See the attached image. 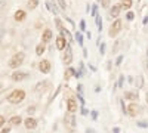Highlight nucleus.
Returning <instances> with one entry per match:
<instances>
[{
  "label": "nucleus",
  "instance_id": "nucleus-22",
  "mask_svg": "<svg viewBox=\"0 0 148 133\" xmlns=\"http://www.w3.org/2000/svg\"><path fill=\"white\" fill-rule=\"evenodd\" d=\"M76 72H77V71L74 70L73 67H68V70L65 71V80H70L71 76H76Z\"/></svg>",
  "mask_w": 148,
  "mask_h": 133
},
{
  "label": "nucleus",
  "instance_id": "nucleus-45",
  "mask_svg": "<svg viewBox=\"0 0 148 133\" xmlns=\"http://www.w3.org/2000/svg\"><path fill=\"white\" fill-rule=\"evenodd\" d=\"M113 133H120V129H119V127H114V129H113Z\"/></svg>",
  "mask_w": 148,
  "mask_h": 133
},
{
  "label": "nucleus",
  "instance_id": "nucleus-19",
  "mask_svg": "<svg viewBox=\"0 0 148 133\" xmlns=\"http://www.w3.org/2000/svg\"><path fill=\"white\" fill-rule=\"evenodd\" d=\"M45 49H46V44L39 43V44H37V47H36V55H37V56H42V55L45 53Z\"/></svg>",
  "mask_w": 148,
  "mask_h": 133
},
{
  "label": "nucleus",
  "instance_id": "nucleus-24",
  "mask_svg": "<svg viewBox=\"0 0 148 133\" xmlns=\"http://www.w3.org/2000/svg\"><path fill=\"white\" fill-rule=\"evenodd\" d=\"M102 18L99 16V15H96V19H95V22H96V25H98V30H99V33L102 31V21H101Z\"/></svg>",
  "mask_w": 148,
  "mask_h": 133
},
{
  "label": "nucleus",
  "instance_id": "nucleus-48",
  "mask_svg": "<svg viewBox=\"0 0 148 133\" xmlns=\"http://www.w3.org/2000/svg\"><path fill=\"white\" fill-rule=\"evenodd\" d=\"M2 87H3V84H2V81H0V90H2Z\"/></svg>",
  "mask_w": 148,
  "mask_h": 133
},
{
  "label": "nucleus",
  "instance_id": "nucleus-29",
  "mask_svg": "<svg viewBox=\"0 0 148 133\" xmlns=\"http://www.w3.org/2000/svg\"><path fill=\"white\" fill-rule=\"evenodd\" d=\"M58 3H59V8L62 9V10H65V9H67V3H65V0H58Z\"/></svg>",
  "mask_w": 148,
  "mask_h": 133
},
{
  "label": "nucleus",
  "instance_id": "nucleus-39",
  "mask_svg": "<svg viewBox=\"0 0 148 133\" xmlns=\"http://www.w3.org/2000/svg\"><path fill=\"white\" fill-rule=\"evenodd\" d=\"M121 62H123V55H120V56H119V58H117V61H116V65H117V67H119V65H120V64H121Z\"/></svg>",
  "mask_w": 148,
  "mask_h": 133
},
{
  "label": "nucleus",
  "instance_id": "nucleus-12",
  "mask_svg": "<svg viewBox=\"0 0 148 133\" xmlns=\"http://www.w3.org/2000/svg\"><path fill=\"white\" fill-rule=\"evenodd\" d=\"M120 12H121V6L120 5H114L113 8L110 9V16L111 18H119V15H120Z\"/></svg>",
  "mask_w": 148,
  "mask_h": 133
},
{
  "label": "nucleus",
  "instance_id": "nucleus-14",
  "mask_svg": "<svg viewBox=\"0 0 148 133\" xmlns=\"http://www.w3.org/2000/svg\"><path fill=\"white\" fill-rule=\"evenodd\" d=\"M27 18V14H25V10H16L15 12V15H14V19L16 21V22H22L24 19H25Z\"/></svg>",
  "mask_w": 148,
  "mask_h": 133
},
{
  "label": "nucleus",
  "instance_id": "nucleus-36",
  "mask_svg": "<svg viewBox=\"0 0 148 133\" xmlns=\"http://www.w3.org/2000/svg\"><path fill=\"white\" fill-rule=\"evenodd\" d=\"M6 5H8L6 0H0V10H3V9L6 8Z\"/></svg>",
  "mask_w": 148,
  "mask_h": 133
},
{
  "label": "nucleus",
  "instance_id": "nucleus-30",
  "mask_svg": "<svg viewBox=\"0 0 148 133\" xmlns=\"http://www.w3.org/2000/svg\"><path fill=\"white\" fill-rule=\"evenodd\" d=\"M120 105H121V111H123V114H127V108L125 106V102H123V99H120Z\"/></svg>",
  "mask_w": 148,
  "mask_h": 133
},
{
  "label": "nucleus",
  "instance_id": "nucleus-44",
  "mask_svg": "<svg viewBox=\"0 0 148 133\" xmlns=\"http://www.w3.org/2000/svg\"><path fill=\"white\" fill-rule=\"evenodd\" d=\"M10 132V129L9 127H6V129H2V133H9Z\"/></svg>",
  "mask_w": 148,
  "mask_h": 133
},
{
  "label": "nucleus",
  "instance_id": "nucleus-41",
  "mask_svg": "<svg viewBox=\"0 0 148 133\" xmlns=\"http://www.w3.org/2000/svg\"><path fill=\"white\" fill-rule=\"evenodd\" d=\"M90 115H92V118H93V120H96V118H98V111H95V110H93V111L90 113Z\"/></svg>",
  "mask_w": 148,
  "mask_h": 133
},
{
  "label": "nucleus",
  "instance_id": "nucleus-17",
  "mask_svg": "<svg viewBox=\"0 0 148 133\" xmlns=\"http://www.w3.org/2000/svg\"><path fill=\"white\" fill-rule=\"evenodd\" d=\"M55 25H56V28H58V31L61 33V35H64V33H65V27L62 25V21H61V18H56L55 19Z\"/></svg>",
  "mask_w": 148,
  "mask_h": 133
},
{
  "label": "nucleus",
  "instance_id": "nucleus-33",
  "mask_svg": "<svg viewBox=\"0 0 148 133\" xmlns=\"http://www.w3.org/2000/svg\"><path fill=\"white\" fill-rule=\"evenodd\" d=\"M77 99H79V102L82 104V106H84V104H86V102H84V99H83V96H82L80 93L77 95Z\"/></svg>",
  "mask_w": 148,
  "mask_h": 133
},
{
  "label": "nucleus",
  "instance_id": "nucleus-31",
  "mask_svg": "<svg viewBox=\"0 0 148 133\" xmlns=\"http://www.w3.org/2000/svg\"><path fill=\"white\" fill-rule=\"evenodd\" d=\"M123 83H125V76H120V77H119V83H117V86H119V87H123Z\"/></svg>",
  "mask_w": 148,
  "mask_h": 133
},
{
  "label": "nucleus",
  "instance_id": "nucleus-21",
  "mask_svg": "<svg viewBox=\"0 0 148 133\" xmlns=\"http://www.w3.org/2000/svg\"><path fill=\"white\" fill-rule=\"evenodd\" d=\"M133 83H135V86H136V89H142L144 87V77L138 76L136 80H133Z\"/></svg>",
  "mask_w": 148,
  "mask_h": 133
},
{
  "label": "nucleus",
  "instance_id": "nucleus-40",
  "mask_svg": "<svg viewBox=\"0 0 148 133\" xmlns=\"http://www.w3.org/2000/svg\"><path fill=\"white\" fill-rule=\"evenodd\" d=\"M80 113H82V115H88V114H89V111L86 110L84 106H82V110H80Z\"/></svg>",
  "mask_w": 148,
  "mask_h": 133
},
{
  "label": "nucleus",
  "instance_id": "nucleus-38",
  "mask_svg": "<svg viewBox=\"0 0 148 133\" xmlns=\"http://www.w3.org/2000/svg\"><path fill=\"white\" fill-rule=\"evenodd\" d=\"M99 53H101V55H104V53H105V43H102V44H101V47H99Z\"/></svg>",
  "mask_w": 148,
  "mask_h": 133
},
{
  "label": "nucleus",
  "instance_id": "nucleus-27",
  "mask_svg": "<svg viewBox=\"0 0 148 133\" xmlns=\"http://www.w3.org/2000/svg\"><path fill=\"white\" fill-rule=\"evenodd\" d=\"M76 40L79 42L80 46H83V35H82V33H79V31L76 33Z\"/></svg>",
  "mask_w": 148,
  "mask_h": 133
},
{
  "label": "nucleus",
  "instance_id": "nucleus-28",
  "mask_svg": "<svg viewBox=\"0 0 148 133\" xmlns=\"http://www.w3.org/2000/svg\"><path fill=\"white\" fill-rule=\"evenodd\" d=\"M136 126L141 129H147L148 127V121H136Z\"/></svg>",
  "mask_w": 148,
  "mask_h": 133
},
{
  "label": "nucleus",
  "instance_id": "nucleus-8",
  "mask_svg": "<svg viewBox=\"0 0 148 133\" xmlns=\"http://www.w3.org/2000/svg\"><path fill=\"white\" fill-rule=\"evenodd\" d=\"M28 72H24V71H15L14 74H12V80L14 81H22V80H25L28 78Z\"/></svg>",
  "mask_w": 148,
  "mask_h": 133
},
{
  "label": "nucleus",
  "instance_id": "nucleus-11",
  "mask_svg": "<svg viewBox=\"0 0 148 133\" xmlns=\"http://www.w3.org/2000/svg\"><path fill=\"white\" fill-rule=\"evenodd\" d=\"M24 124H25V127H27L28 130H30V129H36V127H37V120L33 118V117H28V118L24 120Z\"/></svg>",
  "mask_w": 148,
  "mask_h": 133
},
{
  "label": "nucleus",
  "instance_id": "nucleus-46",
  "mask_svg": "<svg viewBox=\"0 0 148 133\" xmlns=\"http://www.w3.org/2000/svg\"><path fill=\"white\" fill-rule=\"evenodd\" d=\"M95 92H96V93H99V92H101V87H99V86H96V89H95Z\"/></svg>",
  "mask_w": 148,
  "mask_h": 133
},
{
  "label": "nucleus",
  "instance_id": "nucleus-35",
  "mask_svg": "<svg viewBox=\"0 0 148 133\" xmlns=\"http://www.w3.org/2000/svg\"><path fill=\"white\" fill-rule=\"evenodd\" d=\"M5 123H6L5 115H0V127H3V126H5Z\"/></svg>",
  "mask_w": 148,
  "mask_h": 133
},
{
  "label": "nucleus",
  "instance_id": "nucleus-13",
  "mask_svg": "<svg viewBox=\"0 0 148 133\" xmlns=\"http://www.w3.org/2000/svg\"><path fill=\"white\" fill-rule=\"evenodd\" d=\"M67 110H68V113H76L77 111V102L71 98L67 99Z\"/></svg>",
  "mask_w": 148,
  "mask_h": 133
},
{
  "label": "nucleus",
  "instance_id": "nucleus-1",
  "mask_svg": "<svg viewBox=\"0 0 148 133\" xmlns=\"http://www.w3.org/2000/svg\"><path fill=\"white\" fill-rule=\"evenodd\" d=\"M24 99H25V90H22V89L12 90L10 95L8 96V102L10 104H21Z\"/></svg>",
  "mask_w": 148,
  "mask_h": 133
},
{
  "label": "nucleus",
  "instance_id": "nucleus-4",
  "mask_svg": "<svg viewBox=\"0 0 148 133\" xmlns=\"http://www.w3.org/2000/svg\"><path fill=\"white\" fill-rule=\"evenodd\" d=\"M64 123H65V126H67L68 129H71V130L77 126L76 117H74L73 113H67V114H65V117H64Z\"/></svg>",
  "mask_w": 148,
  "mask_h": 133
},
{
  "label": "nucleus",
  "instance_id": "nucleus-7",
  "mask_svg": "<svg viewBox=\"0 0 148 133\" xmlns=\"http://www.w3.org/2000/svg\"><path fill=\"white\" fill-rule=\"evenodd\" d=\"M39 70L43 74H49V72H51V62H49L47 59H42L40 64H39Z\"/></svg>",
  "mask_w": 148,
  "mask_h": 133
},
{
  "label": "nucleus",
  "instance_id": "nucleus-2",
  "mask_svg": "<svg viewBox=\"0 0 148 133\" xmlns=\"http://www.w3.org/2000/svg\"><path fill=\"white\" fill-rule=\"evenodd\" d=\"M24 59H25V53H24V52H18V53H15L14 56L10 58V61H9V67H10L12 70H16L18 67H21V65H22Z\"/></svg>",
  "mask_w": 148,
  "mask_h": 133
},
{
  "label": "nucleus",
  "instance_id": "nucleus-43",
  "mask_svg": "<svg viewBox=\"0 0 148 133\" xmlns=\"http://www.w3.org/2000/svg\"><path fill=\"white\" fill-rule=\"evenodd\" d=\"M77 92H79V93L83 92V86H82V84H79V86H77Z\"/></svg>",
  "mask_w": 148,
  "mask_h": 133
},
{
  "label": "nucleus",
  "instance_id": "nucleus-6",
  "mask_svg": "<svg viewBox=\"0 0 148 133\" xmlns=\"http://www.w3.org/2000/svg\"><path fill=\"white\" fill-rule=\"evenodd\" d=\"M139 105L138 104H135V102H130L129 104V106H127V115H130V117H136L138 114H139Z\"/></svg>",
  "mask_w": 148,
  "mask_h": 133
},
{
  "label": "nucleus",
  "instance_id": "nucleus-20",
  "mask_svg": "<svg viewBox=\"0 0 148 133\" xmlns=\"http://www.w3.org/2000/svg\"><path fill=\"white\" fill-rule=\"evenodd\" d=\"M9 123H10L12 126H19V124L22 123V118H21L19 115H14V117L9 120Z\"/></svg>",
  "mask_w": 148,
  "mask_h": 133
},
{
  "label": "nucleus",
  "instance_id": "nucleus-49",
  "mask_svg": "<svg viewBox=\"0 0 148 133\" xmlns=\"http://www.w3.org/2000/svg\"><path fill=\"white\" fill-rule=\"evenodd\" d=\"M147 104H148V95H147Z\"/></svg>",
  "mask_w": 148,
  "mask_h": 133
},
{
  "label": "nucleus",
  "instance_id": "nucleus-16",
  "mask_svg": "<svg viewBox=\"0 0 148 133\" xmlns=\"http://www.w3.org/2000/svg\"><path fill=\"white\" fill-rule=\"evenodd\" d=\"M125 98H126L127 101L136 102V101H138V93H136V92H126V93H125Z\"/></svg>",
  "mask_w": 148,
  "mask_h": 133
},
{
  "label": "nucleus",
  "instance_id": "nucleus-32",
  "mask_svg": "<svg viewBox=\"0 0 148 133\" xmlns=\"http://www.w3.org/2000/svg\"><path fill=\"white\" fill-rule=\"evenodd\" d=\"M133 18H135V14L129 10V12H127V15H126V19H127V21H132Z\"/></svg>",
  "mask_w": 148,
  "mask_h": 133
},
{
  "label": "nucleus",
  "instance_id": "nucleus-37",
  "mask_svg": "<svg viewBox=\"0 0 148 133\" xmlns=\"http://www.w3.org/2000/svg\"><path fill=\"white\" fill-rule=\"evenodd\" d=\"M80 30L82 31H86V22L84 21H80Z\"/></svg>",
  "mask_w": 148,
  "mask_h": 133
},
{
  "label": "nucleus",
  "instance_id": "nucleus-10",
  "mask_svg": "<svg viewBox=\"0 0 148 133\" xmlns=\"http://www.w3.org/2000/svg\"><path fill=\"white\" fill-rule=\"evenodd\" d=\"M52 30H49V28H46L45 31H43V34H42V43L43 44H47L49 42L52 40Z\"/></svg>",
  "mask_w": 148,
  "mask_h": 133
},
{
  "label": "nucleus",
  "instance_id": "nucleus-47",
  "mask_svg": "<svg viewBox=\"0 0 148 133\" xmlns=\"http://www.w3.org/2000/svg\"><path fill=\"white\" fill-rule=\"evenodd\" d=\"M145 70L148 71V62H145Z\"/></svg>",
  "mask_w": 148,
  "mask_h": 133
},
{
  "label": "nucleus",
  "instance_id": "nucleus-3",
  "mask_svg": "<svg viewBox=\"0 0 148 133\" xmlns=\"http://www.w3.org/2000/svg\"><path fill=\"white\" fill-rule=\"evenodd\" d=\"M121 31V19H116L110 27V31H108V35L110 37H116V35Z\"/></svg>",
  "mask_w": 148,
  "mask_h": 133
},
{
  "label": "nucleus",
  "instance_id": "nucleus-9",
  "mask_svg": "<svg viewBox=\"0 0 148 133\" xmlns=\"http://www.w3.org/2000/svg\"><path fill=\"white\" fill-rule=\"evenodd\" d=\"M71 62H73V50H71V46L68 44L65 47V53H64V64L70 65Z\"/></svg>",
  "mask_w": 148,
  "mask_h": 133
},
{
  "label": "nucleus",
  "instance_id": "nucleus-5",
  "mask_svg": "<svg viewBox=\"0 0 148 133\" xmlns=\"http://www.w3.org/2000/svg\"><path fill=\"white\" fill-rule=\"evenodd\" d=\"M68 40L64 37V35H58L56 37V49L58 50H65V47L68 46Z\"/></svg>",
  "mask_w": 148,
  "mask_h": 133
},
{
  "label": "nucleus",
  "instance_id": "nucleus-50",
  "mask_svg": "<svg viewBox=\"0 0 148 133\" xmlns=\"http://www.w3.org/2000/svg\"><path fill=\"white\" fill-rule=\"evenodd\" d=\"M147 55H148V50H147Z\"/></svg>",
  "mask_w": 148,
  "mask_h": 133
},
{
  "label": "nucleus",
  "instance_id": "nucleus-25",
  "mask_svg": "<svg viewBox=\"0 0 148 133\" xmlns=\"http://www.w3.org/2000/svg\"><path fill=\"white\" fill-rule=\"evenodd\" d=\"M37 5H39V0H28V8L33 10L37 8Z\"/></svg>",
  "mask_w": 148,
  "mask_h": 133
},
{
  "label": "nucleus",
  "instance_id": "nucleus-23",
  "mask_svg": "<svg viewBox=\"0 0 148 133\" xmlns=\"http://www.w3.org/2000/svg\"><path fill=\"white\" fill-rule=\"evenodd\" d=\"M120 6H121V9H130L132 8V0H121Z\"/></svg>",
  "mask_w": 148,
  "mask_h": 133
},
{
  "label": "nucleus",
  "instance_id": "nucleus-15",
  "mask_svg": "<svg viewBox=\"0 0 148 133\" xmlns=\"http://www.w3.org/2000/svg\"><path fill=\"white\" fill-rule=\"evenodd\" d=\"M46 8L51 10L52 14H55V15L58 14V8H56V5H55L53 0H46Z\"/></svg>",
  "mask_w": 148,
  "mask_h": 133
},
{
  "label": "nucleus",
  "instance_id": "nucleus-34",
  "mask_svg": "<svg viewBox=\"0 0 148 133\" xmlns=\"http://www.w3.org/2000/svg\"><path fill=\"white\" fill-rule=\"evenodd\" d=\"M96 12H98V5H92V15L96 16Z\"/></svg>",
  "mask_w": 148,
  "mask_h": 133
},
{
  "label": "nucleus",
  "instance_id": "nucleus-26",
  "mask_svg": "<svg viewBox=\"0 0 148 133\" xmlns=\"http://www.w3.org/2000/svg\"><path fill=\"white\" fill-rule=\"evenodd\" d=\"M98 2H101V6L108 9L110 8V3H111V0H98Z\"/></svg>",
  "mask_w": 148,
  "mask_h": 133
},
{
  "label": "nucleus",
  "instance_id": "nucleus-42",
  "mask_svg": "<svg viewBox=\"0 0 148 133\" xmlns=\"http://www.w3.org/2000/svg\"><path fill=\"white\" fill-rule=\"evenodd\" d=\"M27 111H28V114H33V113L36 111V108H34V106H30V108H28Z\"/></svg>",
  "mask_w": 148,
  "mask_h": 133
},
{
  "label": "nucleus",
  "instance_id": "nucleus-18",
  "mask_svg": "<svg viewBox=\"0 0 148 133\" xmlns=\"http://www.w3.org/2000/svg\"><path fill=\"white\" fill-rule=\"evenodd\" d=\"M46 86H47V81H40V83H37V84H36V87H34L36 93H40V92H43Z\"/></svg>",
  "mask_w": 148,
  "mask_h": 133
}]
</instances>
